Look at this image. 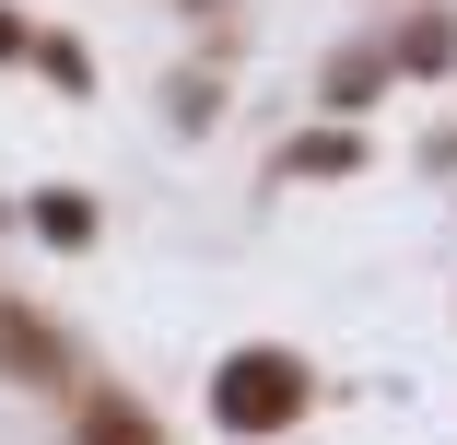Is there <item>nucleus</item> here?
Returning a JSON list of instances; mask_svg holds the SVG:
<instances>
[{
	"instance_id": "obj_1",
	"label": "nucleus",
	"mask_w": 457,
	"mask_h": 445,
	"mask_svg": "<svg viewBox=\"0 0 457 445\" xmlns=\"http://www.w3.org/2000/svg\"><path fill=\"white\" fill-rule=\"evenodd\" d=\"M0 364H24V375H59V351H47L24 317H0Z\"/></svg>"
}]
</instances>
